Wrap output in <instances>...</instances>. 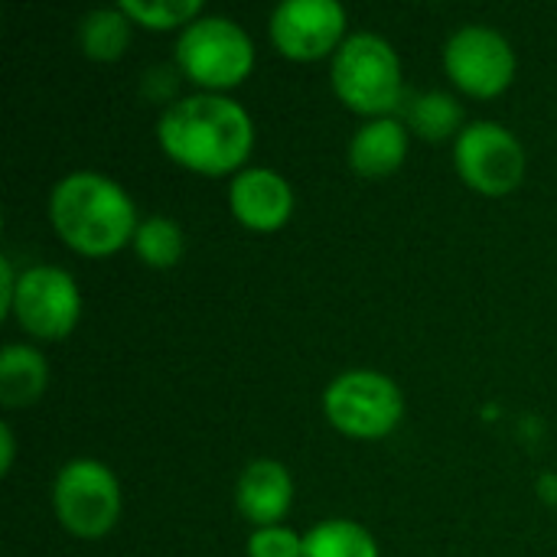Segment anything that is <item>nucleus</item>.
Segmentation results:
<instances>
[{
  "label": "nucleus",
  "instance_id": "nucleus-1",
  "mask_svg": "<svg viewBox=\"0 0 557 557\" xmlns=\"http://www.w3.org/2000/svg\"><path fill=\"white\" fill-rule=\"evenodd\" d=\"M157 144L170 163L196 176H235L255 150V121L232 95H180L157 117Z\"/></svg>",
  "mask_w": 557,
  "mask_h": 557
},
{
  "label": "nucleus",
  "instance_id": "nucleus-2",
  "mask_svg": "<svg viewBox=\"0 0 557 557\" xmlns=\"http://www.w3.org/2000/svg\"><path fill=\"white\" fill-rule=\"evenodd\" d=\"M46 215L59 242L91 261L124 251L140 225L131 193L98 170H72L55 180Z\"/></svg>",
  "mask_w": 557,
  "mask_h": 557
},
{
  "label": "nucleus",
  "instance_id": "nucleus-3",
  "mask_svg": "<svg viewBox=\"0 0 557 557\" xmlns=\"http://www.w3.org/2000/svg\"><path fill=\"white\" fill-rule=\"evenodd\" d=\"M330 85L343 108L362 121L395 117L405 104V69L398 49L372 29L349 33L330 59Z\"/></svg>",
  "mask_w": 557,
  "mask_h": 557
},
{
  "label": "nucleus",
  "instance_id": "nucleus-4",
  "mask_svg": "<svg viewBox=\"0 0 557 557\" xmlns=\"http://www.w3.org/2000/svg\"><path fill=\"white\" fill-rule=\"evenodd\" d=\"M176 69L196 91L228 95L255 72V39L222 13H202L176 36Z\"/></svg>",
  "mask_w": 557,
  "mask_h": 557
},
{
  "label": "nucleus",
  "instance_id": "nucleus-5",
  "mask_svg": "<svg viewBox=\"0 0 557 557\" xmlns=\"http://www.w3.org/2000/svg\"><path fill=\"white\" fill-rule=\"evenodd\" d=\"M55 522L78 542H98L121 522V483L114 470L95 457H75L59 467L49 493Z\"/></svg>",
  "mask_w": 557,
  "mask_h": 557
},
{
  "label": "nucleus",
  "instance_id": "nucleus-6",
  "mask_svg": "<svg viewBox=\"0 0 557 557\" xmlns=\"http://www.w3.org/2000/svg\"><path fill=\"white\" fill-rule=\"evenodd\" d=\"M323 414L343 437L382 441L398 431L405 418V395L385 372L349 369L323 388Z\"/></svg>",
  "mask_w": 557,
  "mask_h": 557
},
{
  "label": "nucleus",
  "instance_id": "nucleus-7",
  "mask_svg": "<svg viewBox=\"0 0 557 557\" xmlns=\"http://www.w3.org/2000/svg\"><path fill=\"white\" fill-rule=\"evenodd\" d=\"M454 166L463 186L499 199L525 183L529 157L522 140L499 121H470L454 140Z\"/></svg>",
  "mask_w": 557,
  "mask_h": 557
},
{
  "label": "nucleus",
  "instance_id": "nucleus-8",
  "mask_svg": "<svg viewBox=\"0 0 557 557\" xmlns=\"http://www.w3.org/2000/svg\"><path fill=\"white\" fill-rule=\"evenodd\" d=\"M444 72L457 91L476 101H490L506 95L516 82L519 55L496 26L467 23L444 42Z\"/></svg>",
  "mask_w": 557,
  "mask_h": 557
},
{
  "label": "nucleus",
  "instance_id": "nucleus-9",
  "mask_svg": "<svg viewBox=\"0 0 557 557\" xmlns=\"http://www.w3.org/2000/svg\"><path fill=\"white\" fill-rule=\"evenodd\" d=\"M13 323L20 333L39 343H62L75 333L82 320V290L78 281L55 264H29L20 271L13 307Z\"/></svg>",
  "mask_w": 557,
  "mask_h": 557
},
{
  "label": "nucleus",
  "instance_id": "nucleus-10",
  "mask_svg": "<svg viewBox=\"0 0 557 557\" xmlns=\"http://www.w3.org/2000/svg\"><path fill=\"white\" fill-rule=\"evenodd\" d=\"M268 36L290 62L333 59L349 39V13L336 0H284L271 10Z\"/></svg>",
  "mask_w": 557,
  "mask_h": 557
},
{
  "label": "nucleus",
  "instance_id": "nucleus-11",
  "mask_svg": "<svg viewBox=\"0 0 557 557\" xmlns=\"http://www.w3.org/2000/svg\"><path fill=\"white\" fill-rule=\"evenodd\" d=\"M294 186L271 166H245L228 180V212L248 232H281L294 219Z\"/></svg>",
  "mask_w": 557,
  "mask_h": 557
},
{
  "label": "nucleus",
  "instance_id": "nucleus-12",
  "mask_svg": "<svg viewBox=\"0 0 557 557\" xmlns=\"http://www.w3.org/2000/svg\"><path fill=\"white\" fill-rule=\"evenodd\" d=\"M294 506V476L281 460L258 457L235 480V509L251 529L284 525Z\"/></svg>",
  "mask_w": 557,
  "mask_h": 557
},
{
  "label": "nucleus",
  "instance_id": "nucleus-13",
  "mask_svg": "<svg viewBox=\"0 0 557 557\" xmlns=\"http://www.w3.org/2000/svg\"><path fill=\"white\" fill-rule=\"evenodd\" d=\"M408 150H411V131L398 114L362 121L349 140V166L362 180H385L405 166Z\"/></svg>",
  "mask_w": 557,
  "mask_h": 557
},
{
  "label": "nucleus",
  "instance_id": "nucleus-14",
  "mask_svg": "<svg viewBox=\"0 0 557 557\" xmlns=\"http://www.w3.org/2000/svg\"><path fill=\"white\" fill-rule=\"evenodd\" d=\"M49 388V362L29 343H10L0 352V401L3 408H29Z\"/></svg>",
  "mask_w": 557,
  "mask_h": 557
},
{
  "label": "nucleus",
  "instance_id": "nucleus-15",
  "mask_svg": "<svg viewBox=\"0 0 557 557\" xmlns=\"http://www.w3.org/2000/svg\"><path fill=\"white\" fill-rule=\"evenodd\" d=\"M401 121L405 127L421 137V140H431V144H441V140H457L460 131L470 124L467 121V111L460 104L457 95L450 91H418L411 98H405L401 104Z\"/></svg>",
  "mask_w": 557,
  "mask_h": 557
},
{
  "label": "nucleus",
  "instance_id": "nucleus-16",
  "mask_svg": "<svg viewBox=\"0 0 557 557\" xmlns=\"http://www.w3.org/2000/svg\"><path fill=\"white\" fill-rule=\"evenodd\" d=\"M131 39H134V23L121 10V3L88 10L75 29L78 52L91 62H101V65L124 59V52L131 49Z\"/></svg>",
  "mask_w": 557,
  "mask_h": 557
},
{
  "label": "nucleus",
  "instance_id": "nucleus-17",
  "mask_svg": "<svg viewBox=\"0 0 557 557\" xmlns=\"http://www.w3.org/2000/svg\"><path fill=\"white\" fill-rule=\"evenodd\" d=\"M304 557H382V552L362 522L323 519L304 535Z\"/></svg>",
  "mask_w": 557,
  "mask_h": 557
},
{
  "label": "nucleus",
  "instance_id": "nucleus-18",
  "mask_svg": "<svg viewBox=\"0 0 557 557\" xmlns=\"http://www.w3.org/2000/svg\"><path fill=\"white\" fill-rule=\"evenodd\" d=\"M137 261L150 271H170L186 255V232L170 215H147L140 219L134 242H131Z\"/></svg>",
  "mask_w": 557,
  "mask_h": 557
},
{
  "label": "nucleus",
  "instance_id": "nucleus-19",
  "mask_svg": "<svg viewBox=\"0 0 557 557\" xmlns=\"http://www.w3.org/2000/svg\"><path fill=\"white\" fill-rule=\"evenodd\" d=\"M121 10L131 16L134 26L150 33H183L206 13L199 0H121Z\"/></svg>",
  "mask_w": 557,
  "mask_h": 557
},
{
  "label": "nucleus",
  "instance_id": "nucleus-20",
  "mask_svg": "<svg viewBox=\"0 0 557 557\" xmlns=\"http://www.w3.org/2000/svg\"><path fill=\"white\" fill-rule=\"evenodd\" d=\"M245 552L248 557H304V535L287 525L251 529Z\"/></svg>",
  "mask_w": 557,
  "mask_h": 557
},
{
  "label": "nucleus",
  "instance_id": "nucleus-21",
  "mask_svg": "<svg viewBox=\"0 0 557 557\" xmlns=\"http://www.w3.org/2000/svg\"><path fill=\"white\" fill-rule=\"evenodd\" d=\"M16 281H20V271L13 268V261L10 258H0V317H10Z\"/></svg>",
  "mask_w": 557,
  "mask_h": 557
},
{
  "label": "nucleus",
  "instance_id": "nucleus-22",
  "mask_svg": "<svg viewBox=\"0 0 557 557\" xmlns=\"http://www.w3.org/2000/svg\"><path fill=\"white\" fill-rule=\"evenodd\" d=\"M0 473H10L13 470V457H16V437H13V428L3 421L0 424Z\"/></svg>",
  "mask_w": 557,
  "mask_h": 557
}]
</instances>
